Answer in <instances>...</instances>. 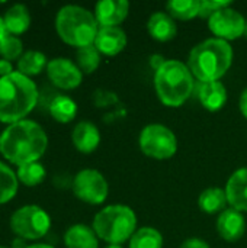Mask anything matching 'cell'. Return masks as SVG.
Returning <instances> with one entry per match:
<instances>
[{"label":"cell","mask_w":247,"mask_h":248,"mask_svg":"<svg viewBox=\"0 0 247 248\" xmlns=\"http://www.w3.org/2000/svg\"><path fill=\"white\" fill-rule=\"evenodd\" d=\"M195 77L188 64L166 60L154 71V89L160 102L167 108L182 106L195 90Z\"/></svg>","instance_id":"277c9868"},{"label":"cell","mask_w":247,"mask_h":248,"mask_svg":"<svg viewBox=\"0 0 247 248\" xmlns=\"http://www.w3.org/2000/svg\"><path fill=\"white\" fill-rule=\"evenodd\" d=\"M92 228L99 240L121 246L135 234L137 215L127 205H108L95 215Z\"/></svg>","instance_id":"8992f818"},{"label":"cell","mask_w":247,"mask_h":248,"mask_svg":"<svg viewBox=\"0 0 247 248\" xmlns=\"http://www.w3.org/2000/svg\"><path fill=\"white\" fill-rule=\"evenodd\" d=\"M166 60L162 57V55H151L150 57V64H151V67L154 68V71L157 70V68H160V65L165 62Z\"/></svg>","instance_id":"836d02e7"},{"label":"cell","mask_w":247,"mask_h":248,"mask_svg":"<svg viewBox=\"0 0 247 248\" xmlns=\"http://www.w3.org/2000/svg\"><path fill=\"white\" fill-rule=\"evenodd\" d=\"M19 189V180L16 171H13L6 163L0 160V205L10 202Z\"/></svg>","instance_id":"cb8c5ba5"},{"label":"cell","mask_w":247,"mask_h":248,"mask_svg":"<svg viewBox=\"0 0 247 248\" xmlns=\"http://www.w3.org/2000/svg\"><path fill=\"white\" fill-rule=\"evenodd\" d=\"M64 244L67 248H99V237L92 227L76 224L64 232Z\"/></svg>","instance_id":"ffe728a7"},{"label":"cell","mask_w":247,"mask_h":248,"mask_svg":"<svg viewBox=\"0 0 247 248\" xmlns=\"http://www.w3.org/2000/svg\"><path fill=\"white\" fill-rule=\"evenodd\" d=\"M127 42L128 38L125 31L121 29L119 26H111V28H99L93 45L98 48L100 54L108 57H115L124 51Z\"/></svg>","instance_id":"9a60e30c"},{"label":"cell","mask_w":247,"mask_h":248,"mask_svg":"<svg viewBox=\"0 0 247 248\" xmlns=\"http://www.w3.org/2000/svg\"><path fill=\"white\" fill-rule=\"evenodd\" d=\"M163 235L153 227H143L130 240V248H163Z\"/></svg>","instance_id":"484cf974"},{"label":"cell","mask_w":247,"mask_h":248,"mask_svg":"<svg viewBox=\"0 0 247 248\" xmlns=\"http://www.w3.org/2000/svg\"><path fill=\"white\" fill-rule=\"evenodd\" d=\"M71 190L79 201L87 205H102L109 195V185L99 170L83 169L73 177Z\"/></svg>","instance_id":"9c48e42d"},{"label":"cell","mask_w":247,"mask_h":248,"mask_svg":"<svg viewBox=\"0 0 247 248\" xmlns=\"http://www.w3.org/2000/svg\"><path fill=\"white\" fill-rule=\"evenodd\" d=\"M100 52L95 45L79 48L76 52V64L83 74H92L98 70L100 64Z\"/></svg>","instance_id":"83f0119b"},{"label":"cell","mask_w":247,"mask_h":248,"mask_svg":"<svg viewBox=\"0 0 247 248\" xmlns=\"http://www.w3.org/2000/svg\"><path fill=\"white\" fill-rule=\"evenodd\" d=\"M167 13L178 20H192L199 16L201 0H170L166 4Z\"/></svg>","instance_id":"d4e9b609"},{"label":"cell","mask_w":247,"mask_h":248,"mask_svg":"<svg viewBox=\"0 0 247 248\" xmlns=\"http://www.w3.org/2000/svg\"><path fill=\"white\" fill-rule=\"evenodd\" d=\"M77 110V103L67 94H55L48 105L51 118L60 124L71 122L76 118Z\"/></svg>","instance_id":"7402d4cb"},{"label":"cell","mask_w":247,"mask_h":248,"mask_svg":"<svg viewBox=\"0 0 247 248\" xmlns=\"http://www.w3.org/2000/svg\"><path fill=\"white\" fill-rule=\"evenodd\" d=\"M23 52V42L19 36L9 33L0 42V57L7 61H17Z\"/></svg>","instance_id":"f1b7e54d"},{"label":"cell","mask_w":247,"mask_h":248,"mask_svg":"<svg viewBox=\"0 0 247 248\" xmlns=\"http://www.w3.org/2000/svg\"><path fill=\"white\" fill-rule=\"evenodd\" d=\"M239 108H240V112L242 115L247 119V87L240 94V99H239Z\"/></svg>","instance_id":"d6a6232c"},{"label":"cell","mask_w":247,"mask_h":248,"mask_svg":"<svg viewBox=\"0 0 247 248\" xmlns=\"http://www.w3.org/2000/svg\"><path fill=\"white\" fill-rule=\"evenodd\" d=\"M208 28L215 38L230 42L245 36L246 19L239 10L229 6L215 12L208 19Z\"/></svg>","instance_id":"30bf717a"},{"label":"cell","mask_w":247,"mask_h":248,"mask_svg":"<svg viewBox=\"0 0 247 248\" xmlns=\"http://www.w3.org/2000/svg\"><path fill=\"white\" fill-rule=\"evenodd\" d=\"M47 65H48V60L44 52H41L38 49H28L17 60L16 71L26 77H32V76H38L44 70H47Z\"/></svg>","instance_id":"603a6c76"},{"label":"cell","mask_w":247,"mask_h":248,"mask_svg":"<svg viewBox=\"0 0 247 248\" xmlns=\"http://www.w3.org/2000/svg\"><path fill=\"white\" fill-rule=\"evenodd\" d=\"M233 57L230 42L208 38L191 49L188 67L198 81H218L230 70Z\"/></svg>","instance_id":"3957f363"},{"label":"cell","mask_w":247,"mask_h":248,"mask_svg":"<svg viewBox=\"0 0 247 248\" xmlns=\"http://www.w3.org/2000/svg\"><path fill=\"white\" fill-rule=\"evenodd\" d=\"M130 13L127 0H100L95 6V17L99 28L119 26Z\"/></svg>","instance_id":"7c38bea8"},{"label":"cell","mask_w":247,"mask_h":248,"mask_svg":"<svg viewBox=\"0 0 247 248\" xmlns=\"http://www.w3.org/2000/svg\"><path fill=\"white\" fill-rule=\"evenodd\" d=\"M45 71L49 81L61 90H73L83 81V73L77 64L64 57L49 60Z\"/></svg>","instance_id":"8fae6325"},{"label":"cell","mask_w":247,"mask_h":248,"mask_svg":"<svg viewBox=\"0 0 247 248\" xmlns=\"http://www.w3.org/2000/svg\"><path fill=\"white\" fill-rule=\"evenodd\" d=\"M55 31L63 42L79 49L95 44L99 23L95 13L89 9L77 4H66L57 12Z\"/></svg>","instance_id":"5b68a950"},{"label":"cell","mask_w":247,"mask_h":248,"mask_svg":"<svg viewBox=\"0 0 247 248\" xmlns=\"http://www.w3.org/2000/svg\"><path fill=\"white\" fill-rule=\"evenodd\" d=\"M3 20H4L7 33L19 36L25 33L31 26L29 9L23 3H15L3 13Z\"/></svg>","instance_id":"d6986e66"},{"label":"cell","mask_w":247,"mask_h":248,"mask_svg":"<svg viewBox=\"0 0 247 248\" xmlns=\"http://www.w3.org/2000/svg\"><path fill=\"white\" fill-rule=\"evenodd\" d=\"M181 248H211L210 244L202 240V238H197V237H192V238H188L185 240L182 244H181Z\"/></svg>","instance_id":"4dcf8cb0"},{"label":"cell","mask_w":247,"mask_h":248,"mask_svg":"<svg viewBox=\"0 0 247 248\" xmlns=\"http://www.w3.org/2000/svg\"><path fill=\"white\" fill-rule=\"evenodd\" d=\"M6 35H9V33H7V29H6V26H4L3 16H0V42L6 38Z\"/></svg>","instance_id":"e575fe53"},{"label":"cell","mask_w":247,"mask_h":248,"mask_svg":"<svg viewBox=\"0 0 247 248\" xmlns=\"http://www.w3.org/2000/svg\"><path fill=\"white\" fill-rule=\"evenodd\" d=\"M39 92L35 81L17 71L0 77V122L15 124L26 119L36 108Z\"/></svg>","instance_id":"7a4b0ae2"},{"label":"cell","mask_w":247,"mask_h":248,"mask_svg":"<svg viewBox=\"0 0 247 248\" xmlns=\"http://www.w3.org/2000/svg\"><path fill=\"white\" fill-rule=\"evenodd\" d=\"M48 148V135L35 121L23 119L0 132V154L16 167L39 161Z\"/></svg>","instance_id":"6da1fadb"},{"label":"cell","mask_w":247,"mask_h":248,"mask_svg":"<svg viewBox=\"0 0 247 248\" xmlns=\"http://www.w3.org/2000/svg\"><path fill=\"white\" fill-rule=\"evenodd\" d=\"M138 145L143 154L150 158L169 160L178 151V138L166 125L148 124L140 132Z\"/></svg>","instance_id":"ba28073f"},{"label":"cell","mask_w":247,"mask_h":248,"mask_svg":"<svg viewBox=\"0 0 247 248\" xmlns=\"http://www.w3.org/2000/svg\"><path fill=\"white\" fill-rule=\"evenodd\" d=\"M195 93L199 103L210 112H218L227 103V89L221 81H197Z\"/></svg>","instance_id":"5bb4252c"},{"label":"cell","mask_w":247,"mask_h":248,"mask_svg":"<svg viewBox=\"0 0 247 248\" xmlns=\"http://www.w3.org/2000/svg\"><path fill=\"white\" fill-rule=\"evenodd\" d=\"M226 195L230 208L247 212V167L236 170L226 183Z\"/></svg>","instance_id":"2e32d148"},{"label":"cell","mask_w":247,"mask_h":248,"mask_svg":"<svg viewBox=\"0 0 247 248\" xmlns=\"http://www.w3.org/2000/svg\"><path fill=\"white\" fill-rule=\"evenodd\" d=\"M231 6V1H214V0H201V9L199 16L210 19L215 12Z\"/></svg>","instance_id":"f546056e"},{"label":"cell","mask_w":247,"mask_h":248,"mask_svg":"<svg viewBox=\"0 0 247 248\" xmlns=\"http://www.w3.org/2000/svg\"><path fill=\"white\" fill-rule=\"evenodd\" d=\"M0 248H10V247H6V246H0Z\"/></svg>","instance_id":"f35d334b"},{"label":"cell","mask_w":247,"mask_h":248,"mask_svg":"<svg viewBox=\"0 0 247 248\" xmlns=\"http://www.w3.org/2000/svg\"><path fill=\"white\" fill-rule=\"evenodd\" d=\"M13 71H16V70H13L12 61H7V60H4V58H0V77L9 76V74H12Z\"/></svg>","instance_id":"1f68e13d"},{"label":"cell","mask_w":247,"mask_h":248,"mask_svg":"<svg viewBox=\"0 0 247 248\" xmlns=\"http://www.w3.org/2000/svg\"><path fill=\"white\" fill-rule=\"evenodd\" d=\"M150 36L159 42H169L178 35V25L167 12H154L147 20Z\"/></svg>","instance_id":"ac0fdd59"},{"label":"cell","mask_w":247,"mask_h":248,"mask_svg":"<svg viewBox=\"0 0 247 248\" xmlns=\"http://www.w3.org/2000/svg\"><path fill=\"white\" fill-rule=\"evenodd\" d=\"M217 232L227 243H236L243 238L246 232V219L243 212L227 208L218 215Z\"/></svg>","instance_id":"4fadbf2b"},{"label":"cell","mask_w":247,"mask_h":248,"mask_svg":"<svg viewBox=\"0 0 247 248\" xmlns=\"http://www.w3.org/2000/svg\"><path fill=\"white\" fill-rule=\"evenodd\" d=\"M105 248H124L122 246H118V244H108Z\"/></svg>","instance_id":"8d00e7d4"},{"label":"cell","mask_w":247,"mask_h":248,"mask_svg":"<svg viewBox=\"0 0 247 248\" xmlns=\"http://www.w3.org/2000/svg\"><path fill=\"white\" fill-rule=\"evenodd\" d=\"M245 36H247V20H246V31H245Z\"/></svg>","instance_id":"74e56055"},{"label":"cell","mask_w":247,"mask_h":248,"mask_svg":"<svg viewBox=\"0 0 247 248\" xmlns=\"http://www.w3.org/2000/svg\"><path fill=\"white\" fill-rule=\"evenodd\" d=\"M45 176H47V170L39 161L28 163L16 169L17 180L28 187H35L41 185L45 180Z\"/></svg>","instance_id":"4316f807"},{"label":"cell","mask_w":247,"mask_h":248,"mask_svg":"<svg viewBox=\"0 0 247 248\" xmlns=\"http://www.w3.org/2000/svg\"><path fill=\"white\" fill-rule=\"evenodd\" d=\"M12 232L25 241H36L51 230V217L39 205H23L9 219Z\"/></svg>","instance_id":"52a82bcc"},{"label":"cell","mask_w":247,"mask_h":248,"mask_svg":"<svg viewBox=\"0 0 247 248\" xmlns=\"http://www.w3.org/2000/svg\"><path fill=\"white\" fill-rule=\"evenodd\" d=\"M26 248H55L54 246L49 244H29Z\"/></svg>","instance_id":"d590c367"},{"label":"cell","mask_w":247,"mask_h":248,"mask_svg":"<svg viewBox=\"0 0 247 248\" xmlns=\"http://www.w3.org/2000/svg\"><path fill=\"white\" fill-rule=\"evenodd\" d=\"M229 201L226 190L221 187H208L198 198V206L204 214L215 215L227 209Z\"/></svg>","instance_id":"44dd1931"},{"label":"cell","mask_w":247,"mask_h":248,"mask_svg":"<svg viewBox=\"0 0 247 248\" xmlns=\"http://www.w3.org/2000/svg\"><path fill=\"white\" fill-rule=\"evenodd\" d=\"M71 142L82 154H92L100 144V132L93 122L82 121L71 131Z\"/></svg>","instance_id":"e0dca14e"}]
</instances>
